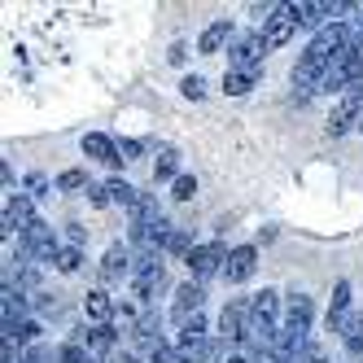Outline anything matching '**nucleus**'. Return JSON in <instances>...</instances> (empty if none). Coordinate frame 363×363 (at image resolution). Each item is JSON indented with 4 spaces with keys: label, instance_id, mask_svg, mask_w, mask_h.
I'll list each match as a JSON object with an SVG mask.
<instances>
[{
    "label": "nucleus",
    "instance_id": "obj_1",
    "mask_svg": "<svg viewBox=\"0 0 363 363\" xmlns=\"http://www.w3.org/2000/svg\"><path fill=\"white\" fill-rule=\"evenodd\" d=\"M132 289H136L140 302H153L167 289V263L158 258V250L136 254V263H132Z\"/></svg>",
    "mask_w": 363,
    "mask_h": 363
},
{
    "label": "nucleus",
    "instance_id": "obj_2",
    "mask_svg": "<svg viewBox=\"0 0 363 363\" xmlns=\"http://www.w3.org/2000/svg\"><path fill=\"white\" fill-rule=\"evenodd\" d=\"M294 31H298V18H294L289 5H272V13L263 18V27H258V35H263V44H267V53H272V48H284V44L294 40Z\"/></svg>",
    "mask_w": 363,
    "mask_h": 363
},
{
    "label": "nucleus",
    "instance_id": "obj_3",
    "mask_svg": "<svg viewBox=\"0 0 363 363\" xmlns=\"http://www.w3.org/2000/svg\"><path fill=\"white\" fill-rule=\"evenodd\" d=\"M350 127H363V88L346 92L328 114V136H346Z\"/></svg>",
    "mask_w": 363,
    "mask_h": 363
},
{
    "label": "nucleus",
    "instance_id": "obj_4",
    "mask_svg": "<svg viewBox=\"0 0 363 363\" xmlns=\"http://www.w3.org/2000/svg\"><path fill=\"white\" fill-rule=\"evenodd\" d=\"M189 276L201 284V280H211V276H223V263H228V250L219 245V241H211V245H197L189 258Z\"/></svg>",
    "mask_w": 363,
    "mask_h": 363
},
{
    "label": "nucleus",
    "instance_id": "obj_5",
    "mask_svg": "<svg viewBox=\"0 0 363 363\" xmlns=\"http://www.w3.org/2000/svg\"><path fill=\"white\" fill-rule=\"evenodd\" d=\"M263 57H267V44L263 35H237V44L228 48V70H263Z\"/></svg>",
    "mask_w": 363,
    "mask_h": 363
},
{
    "label": "nucleus",
    "instance_id": "obj_6",
    "mask_svg": "<svg viewBox=\"0 0 363 363\" xmlns=\"http://www.w3.org/2000/svg\"><path fill=\"white\" fill-rule=\"evenodd\" d=\"M18 250L31 254L35 263H57V254H62V245H57V237H53V228H48L44 219L27 232V237H18Z\"/></svg>",
    "mask_w": 363,
    "mask_h": 363
},
{
    "label": "nucleus",
    "instance_id": "obj_7",
    "mask_svg": "<svg viewBox=\"0 0 363 363\" xmlns=\"http://www.w3.org/2000/svg\"><path fill=\"white\" fill-rule=\"evenodd\" d=\"M35 223H40V219H35V211H31V197L9 193V201H5V228H0V232H5V237H13V232H18V237H27Z\"/></svg>",
    "mask_w": 363,
    "mask_h": 363
},
{
    "label": "nucleus",
    "instance_id": "obj_8",
    "mask_svg": "<svg viewBox=\"0 0 363 363\" xmlns=\"http://www.w3.org/2000/svg\"><path fill=\"white\" fill-rule=\"evenodd\" d=\"M201 302H206V289H201L197 280L179 284V289H175V306H171V320L184 328L189 320H197V315H201Z\"/></svg>",
    "mask_w": 363,
    "mask_h": 363
},
{
    "label": "nucleus",
    "instance_id": "obj_9",
    "mask_svg": "<svg viewBox=\"0 0 363 363\" xmlns=\"http://www.w3.org/2000/svg\"><path fill=\"white\" fill-rule=\"evenodd\" d=\"M254 272H258V250H254V245L228 250V263H223V280H228V284H245Z\"/></svg>",
    "mask_w": 363,
    "mask_h": 363
},
{
    "label": "nucleus",
    "instance_id": "obj_10",
    "mask_svg": "<svg viewBox=\"0 0 363 363\" xmlns=\"http://www.w3.org/2000/svg\"><path fill=\"white\" fill-rule=\"evenodd\" d=\"M245 324H250V298H232L223 306V315H219V337L223 342H241Z\"/></svg>",
    "mask_w": 363,
    "mask_h": 363
},
{
    "label": "nucleus",
    "instance_id": "obj_11",
    "mask_svg": "<svg viewBox=\"0 0 363 363\" xmlns=\"http://www.w3.org/2000/svg\"><path fill=\"white\" fill-rule=\"evenodd\" d=\"M232 44H237V27H232V18H219L197 35V53H223Z\"/></svg>",
    "mask_w": 363,
    "mask_h": 363
},
{
    "label": "nucleus",
    "instance_id": "obj_12",
    "mask_svg": "<svg viewBox=\"0 0 363 363\" xmlns=\"http://www.w3.org/2000/svg\"><path fill=\"white\" fill-rule=\"evenodd\" d=\"M79 149H84V158H92V162L123 167V158H118V140H110L106 132H88V136L79 140Z\"/></svg>",
    "mask_w": 363,
    "mask_h": 363
},
{
    "label": "nucleus",
    "instance_id": "obj_13",
    "mask_svg": "<svg viewBox=\"0 0 363 363\" xmlns=\"http://www.w3.org/2000/svg\"><path fill=\"white\" fill-rule=\"evenodd\" d=\"M88 354H110L114 350V328L110 324H92V328H79V337H74Z\"/></svg>",
    "mask_w": 363,
    "mask_h": 363
},
{
    "label": "nucleus",
    "instance_id": "obj_14",
    "mask_svg": "<svg viewBox=\"0 0 363 363\" xmlns=\"http://www.w3.org/2000/svg\"><path fill=\"white\" fill-rule=\"evenodd\" d=\"M333 333L342 337V346H346L354 359H363V311H350V315H346L342 324H337Z\"/></svg>",
    "mask_w": 363,
    "mask_h": 363
},
{
    "label": "nucleus",
    "instance_id": "obj_15",
    "mask_svg": "<svg viewBox=\"0 0 363 363\" xmlns=\"http://www.w3.org/2000/svg\"><path fill=\"white\" fill-rule=\"evenodd\" d=\"M132 263H136V258H132V250H127V245H110L106 258H101V276H106V280L132 276Z\"/></svg>",
    "mask_w": 363,
    "mask_h": 363
},
{
    "label": "nucleus",
    "instance_id": "obj_16",
    "mask_svg": "<svg viewBox=\"0 0 363 363\" xmlns=\"http://www.w3.org/2000/svg\"><path fill=\"white\" fill-rule=\"evenodd\" d=\"M346 315H350V280H337L328 298V328H337Z\"/></svg>",
    "mask_w": 363,
    "mask_h": 363
},
{
    "label": "nucleus",
    "instance_id": "obj_17",
    "mask_svg": "<svg viewBox=\"0 0 363 363\" xmlns=\"http://www.w3.org/2000/svg\"><path fill=\"white\" fill-rule=\"evenodd\" d=\"M250 315H254V320H267V324H276V320H280V294H276V289L254 294V298H250Z\"/></svg>",
    "mask_w": 363,
    "mask_h": 363
},
{
    "label": "nucleus",
    "instance_id": "obj_18",
    "mask_svg": "<svg viewBox=\"0 0 363 363\" xmlns=\"http://www.w3.org/2000/svg\"><path fill=\"white\" fill-rule=\"evenodd\" d=\"M153 179H158V184H175V179H179V153H175L171 145H162V149H158V162H153Z\"/></svg>",
    "mask_w": 363,
    "mask_h": 363
},
{
    "label": "nucleus",
    "instance_id": "obj_19",
    "mask_svg": "<svg viewBox=\"0 0 363 363\" xmlns=\"http://www.w3.org/2000/svg\"><path fill=\"white\" fill-rule=\"evenodd\" d=\"M84 311H88V320H92V324H110L114 302H110V294H106V289H92V294L84 298Z\"/></svg>",
    "mask_w": 363,
    "mask_h": 363
},
{
    "label": "nucleus",
    "instance_id": "obj_20",
    "mask_svg": "<svg viewBox=\"0 0 363 363\" xmlns=\"http://www.w3.org/2000/svg\"><path fill=\"white\" fill-rule=\"evenodd\" d=\"M311 315H315V302H311L306 294H289V302H284V320L311 328Z\"/></svg>",
    "mask_w": 363,
    "mask_h": 363
},
{
    "label": "nucleus",
    "instance_id": "obj_21",
    "mask_svg": "<svg viewBox=\"0 0 363 363\" xmlns=\"http://www.w3.org/2000/svg\"><path fill=\"white\" fill-rule=\"evenodd\" d=\"M106 189H110V201H114V206H123L127 215H132L136 206H140V189H132V184H127V179H110Z\"/></svg>",
    "mask_w": 363,
    "mask_h": 363
},
{
    "label": "nucleus",
    "instance_id": "obj_22",
    "mask_svg": "<svg viewBox=\"0 0 363 363\" xmlns=\"http://www.w3.org/2000/svg\"><path fill=\"white\" fill-rule=\"evenodd\" d=\"M254 84H258V70H228L223 74V92L228 96H245Z\"/></svg>",
    "mask_w": 363,
    "mask_h": 363
},
{
    "label": "nucleus",
    "instance_id": "obj_23",
    "mask_svg": "<svg viewBox=\"0 0 363 363\" xmlns=\"http://www.w3.org/2000/svg\"><path fill=\"white\" fill-rule=\"evenodd\" d=\"M40 337V324L35 320H18V324H5V342H13V346H31Z\"/></svg>",
    "mask_w": 363,
    "mask_h": 363
},
{
    "label": "nucleus",
    "instance_id": "obj_24",
    "mask_svg": "<svg viewBox=\"0 0 363 363\" xmlns=\"http://www.w3.org/2000/svg\"><path fill=\"white\" fill-rule=\"evenodd\" d=\"M62 276H74L84 267V250H74V245H62V254H57V263H53Z\"/></svg>",
    "mask_w": 363,
    "mask_h": 363
},
{
    "label": "nucleus",
    "instance_id": "obj_25",
    "mask_svg": "<svg viewBox=\"0 0 363 363\" xmlns=\"http://www.w3.org/2000/svg\"><path fill=\"white\" fill-rule=\"evenodd\" d=\"M57 189H62V193H79V189H92V184H88V171H79V167L62 171V175H57Z\"/></svg>",
    "mask_w": 363,
    "mask_h": 363
},
{
    "label": "nucleus",
    "instance_id": "obj_26",
    "mask_svg": "<svg viewBox=\"0 0 363 363\" xmlns=\"http://www.w3.org/2000/svg\"><path fill=\"white\" fill-rule=\"evenodd\" d=\"M193 250H197V245H193V237H189L184 228H175V232H171V241H167V254H179V258H189Z\"/></svg>",
    "mask_w": 363,
    "mask_h": 363
},
{
    "label": "nucleus",
    "instance_id": "obj_27",
    "mask_svg": "<svg viewBox=\"0 0 363 363\" xmlns=\"http://www.w3.org/2000/svg\"><path fill=\"white\" fill-rule=\"evenodd\" d=\"M57 363H92V354H88L79 342H66V346L57 350Z\"/></svg>",
    "mask_w": 363,
    "mask_h": 363
},
{
    "label": "nucleus",
    "instance_id": "obj_28",
    "mask_svg": "<svg viewBox=\"0 0 363 363\" xmlns=\"http://www.w3.org/2000/svg\"><path fill=\"white\" fill-rule=\"evenodd\" d=\"M193 193H197V179L193 175H179L175 184H171V197L175 201H193Z\"/></svg>",
    "mask_w": 363,
    "mask_h": 363
},
{
    "label": "nucleus",
    "instance_id": "obj_29",
    "mask_svg": "<svg viewBox=\"0 0 363 363\" xmlns=\"http://www.w3.org/2000/svg\"><path fill=\"white\" fill-rule=\"evenodd\" d=\"M140 153H145V140H132V136L118 140V158H123V162H136Z\"/></svg>",
    "mask_w": 363,
    "mask_h": 363
},
{
    "label": "nucleus",
    "instance_id": "obj_30",
    "mask_svg": "<svg viewBox=\"0 0 363 363\" xmlns=\"http://www.w3.org/2000/svg\"><path fill=\"white\" fill-rule=\"evenodd\" d=\"M48 189H53V184H48V175H40V171L27 175V197H48Z\"/></svg>",
    "mask_w": 363,
    "mask_h": 363
},
{
    "label": "nucleus",
    "instance_id": "obj_31",
    "mask_svg": "<svg viewBox=\"0 0 363 363\" xmlns=\"http://www.w3.org/2000/svg\"><path fill=\"white\" fill-rule=\"evenodd\" d=\"M179 92H184L189 101H201V96H206V79H201V74H189V79L179 84Z\"/></svg>",
    "mask_w": 363,
    "mask_h": 363
},
{
    "label": "nucleus",
    "instance_id": "obj_32",
    "mask_svg": "<svg viewBox=\"0 0 363 363\" xmlns=\"http://www.w3.org/2000/svg\"><path fill=\"white\" fill-rule=\"evenodd\" d=\"M66 237H70V245H74V250H84V241H88V228H84V223H66Z\"/></svg>",
    "mask_w": 363,
    "mask_h": 363
},
{
    "label": "nucleus",
    "instance_id": "obj_33",
    "mask_svg": "<svg viewBox=\"0 0 363 363\" xmlns=\"http://www.w3.org/2000/svg\"><path fill=\"white\" fill-rule=\"evenodd\" d=\"M88 197H92V206H110V189H106V184H92Z\"/></svg>",
    "mask_w": 363,
    "mask_h": 363
},
{
    "label": "nucleus",
    "instance_id": "obj_34",
    "mask_svg": "<svg viewBox=\"0 0 363 363\" xmlns=\"http://www.w3.org/2000/svg\"><path fill=\"white\" fill-rule=\"evenodd\" d=\"M302 363H328V354H324V350H320L315 342H311V350L302 354Z\"/></svg>",
    "mask_w": 363,
    "mask_h": 363
},
{
    "label": "nucleus",
    "instance_id": "obj_35",
    "mask_svg": "<svg viewBox=\"0 0 363 363\" xmlns=\"http://www.w3.org/2000/svg\"><path fill=\"white\" fill-rule=\"evenodd\" d=\"M167 57H171V62H184V57H189V44H171Z\"/></svg>",
    "mask_w": 363,
    "mask_h": 363
},
{
    "label": "nucleus",
    "instance_id": "obj_36",
    "mask_svg": "<svg viewBox=\"0 0 363 363\" xmlns=\"http://www.w3.org/2000/svg\"><path fill=\"white\" fill-rule=\"evenodd\" d=\"M350 27H354V53L363 57V22H350Z\"/></svg>",
    "mask_w": 363,
    "mask_h": 363
},
{
    "label": "nucleus",
    "instance_id": "obj_37",
    "mask_svg": "<svg viewBox=\"0 0 363 363\" xmlns=\"http://www.w3.org/2000/svg\"><path fill=\"white\" fill-rule=\"evenodd\" d=\"M118 363H140V359H136V354H123V359H118Z\"/></svg>",
    "mask_w": 363,
    "mask_h": 363
},
{
    "label": "nucleus",
    "instance_id": "obj_38",
    "mask_svg": "<svg viewBox=\"0 0 363 363\" xmlns=\"http://www.w3.org/2000/svg\"><path fill=\"white\" fill-rule=\"evenodd\" d=\"M228 363H250V359H228Z\"/></svg>",
    "mask_w": 363,
    "mask_h": 363
},
{
    "label": "nucleus",
    "instance_id": "obj_39",
    "mask_svg": "<svg viewBox=\"0 0 363 363\" xmlns=\"http://www.w3.org/2000/svg\"><path fill=\"white\" fill-rule=\"evenodd\" d=\"M359 132H363V127H359Z\"/></svg>",
    "mask_w": 363,
    "mask_h": 363
}]
</instances>
